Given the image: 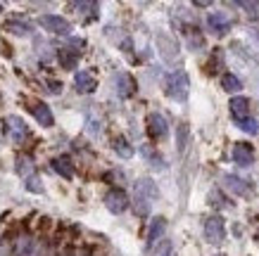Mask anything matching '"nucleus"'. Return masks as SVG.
I'll list each match as a JSON object with an SVG mask.
<instances>
[{
	"label": "nucleus",
	"instance_id": "obj_1",
	"mask_svg": "<svg viewBox=\"0 0 259 256\" xmlns=\"http://www.w3.org/2000/svg\"><path fill=\"white\" fill-rule=\"evenodd\" d=\"M159 190L152 178H141L134 187V211L138 216H148L152 204L157 202Z\"/></svg>",
	"mask_w": 259,
	"mask_h": 256
},
{
	"label": "nucleus",
	"instance_id": "obj_2",
	"mask_svg": "<svg viewBox=\"0 0 259 256\" xmlns=\"http://www.w3.org/2000/svg\"><path fill=\"white\" fill-rule=\"evenodd\" d=\"M188 90H190V78L183 69L171 71L166 76V95L174 102H186L188 100Z\"/></svg>",
	"mask_w": 259,
	"mask_h": 256
},
{
	"label": "nucleus",
	"instance_id": "obj_3",
	"mask_svg": "<svg viewBox=\"0 0 259 256\" xmlns=\"http://www.w3.org/2000/svg\"><path fill=\"white\" fill-rule=\"evenodd\" d=\"M155 43H157L159 57H162L166 64H174L176 60H179V43H176V38H174V36H169V33L162 31V33H157Z\"/></svg>",
	"mask_w": 259,
	"mask_h": 256
},
{
	"label": "nucleus",
	"instance_id": "obj_4",
	"mask_svg": "<svg viewBox=\"0 0 259 256\" xmlns=\"http://www.w3.org/2000/svg\"><path fill=\"white\" fill-rule=\"evenodd\" d=\"M204 240L209 244H221L226 240V223L221 216H209L204 221Z\"/></svg>",
	"mask_w": 259,
	"mask_h": 256
},
{
	"label": "nucleus",
	"instance_id": "obj_5",
	"mask_svg": "<svg viewBox=\"0 0 259 256\" xmlns=\"http://www.w3.org/2000/svg\"><path fill=\"white\" fill-rule=\"evenodd\" d=\"M38 24L50 33H57V36H69L71 33V24L60 15H40Z\"/></svg>",
	"mask_w": 259,
	"mask_h": 256
},
{
	"label": "nucleus",
	"instance_id": "obj_6",
	"mask_svg": "<svg viewBox=\"0 0 259 256\" xmlns=\"http://www.w3.org/2000/svg\"><path fill=\"white\" fill-rule=\"evenodd\" d=\"M105 207H107V211H112V214H124V211L128 209V194H126L124 190L114 187V190H110V192L105 194Z\"/></svg>",
	"mask_w": 259,
	"mask_h": 256
},
{
	"label": "nucleus",
	"instance_id": "obj_7",
	"mask_svg": "<svg viewBox=\"0 0 259 256\" xmlns=\"http://www.w3.org/2000/svg\"><path fill=\"white\" fill-rule=\"evenodd\" d=\"M43 249H40L38 240H33L31 235H19L15 242V254L12 256H40Z\"/></svg>",
	"mask_w": 259,
	"mask_h": 256
},
{
	"label": "nucleus",
	"instance_id": "obj_8",
	"mask_svg": "<svg viewBox=\"0 0 259 256\" xmlns=\"http://www.w3.org/2000/svg\"><path fill=\"white\" fill-rule=\"evenodd\" d=\"M148 133L152 140H164L166 133H169V124H166V119L162 114H150L148 117Z\"/></svg>",
	"mask_w": 259,
	"mask_h": 256
},
{
	"label": "nucleus",
	"instance_id": "obj_9",
	"mask_svg": "<svg viewBox=\"0 0 259 256\" xmlns=\"http://www.w3.org/2000/svg\"><path fill=\"white\" fill-rule=\"evenodd\" d=\"M29 109H31L33 119H36L43 128H53V126H55V117H53V112H50V107H48L46 102L36 100V102H31V107Z\"/></svg>",
	"mask_w": 259,
	"mask_h": 256
},
{
	"label": "nucleus",
	"instance_id": "obj_10",
	"mask_svg": "<svg viewBox=\"0 0 259 256\" xmlns=\"http://www.w3.org/2000/svg\"><path fill=\"white\" fill-rule=\"evenodd\" d=\"M207 22H209V26H212V31L217 33V36H224V33L231 31V15L228 12H209V17H207Z\"/></svg>",
	"mask_w": 259,
	"mask_h": 256
},
{
	"label": "nucleus",
	"instance_id": "obj_11",
	"mask_svg": "<svg viewBox=\"0 0 259 256\" xmlns=\"http://www.w3.org/2000/svg\"><path fill=\"white\" fill-rule=\"evenodd\" d=\"M114 90L119 97H131L136 93V81L128 74L119 71V74H114Z\"/></svg>",
	"mask_w": 259,
	"mask_h": 256
},
{
	"label": "nucleus",
	"instance_id": "obj_12",
	"mask_svg": "<svg viewBox=\"0 0 259 256\" xmlns=\"http://www.w3.org/2000/svg\"><path fill=\"white\" fill-rule=\"evenodd\" d=\"M5 124L10 126V135H12V140H15L17 145H19L22 140H26V135H29V128H26V124L22 121V117L12 114V117H8V121H5Z\"/></svg>",
	"mask_w": 259,
	"mask_h": 256
},
{
	"label": "nucleus",
	"instance_id": "obj_13",
	"mask_svg": "<svg viewBox=\"0 0 259 256\" xmlns=\"http://www.w3.org/2000/svg\"><path fill=\"white\" fill-rule=\"evenodd\" d=\"M231 107V117L233 121H243V119H250V100L247 97H233L228 102Z\"/></svg>",
	"mask_w": 259,
	"mask_h": 256
},
{
	"label": "nucleus",
	"instance_id": "obj_14",
	"mask_svg": "<svg viewBox=\"0 0 259 256\" xmlns=\"http://www.w3.org/2000/svg\"><path fill=\"white\" fill-rule=\"evenodd\" d=\"M3 31H8V33H15V36H31L33 33V26L26 19H8V22L3 24Z\"/></svg>",
	"mask_w": 259,
	"mask_h": 256
},
{
	"label": "nucleus",
	"instance_id": "obj_15",
	"mask_svg": "<svg viewBox=\"0 0 259 256\" xmlns=\"http://www.w3.org/2000/svg\"><path fill=\"white\" fill-rule=\"evenodd\" d=\"M233 162L238 166H250L254 162V152H252V147L247 142H236L233 145Z\"/></svg>",
	"mask_w": 259,
	"mask_h": 256
},
{
	"label": "nucleus",
	"instance_id": "obj_16",
	"mask_svg": "<svg viewBox=\"0 0 259 256\" xmlns=\"http://www.w3.org/2000/svg\"><path fill=\"white\" fill-rule=\"evenodd\" d=\"M79 57L81 53L79 50H71V47H60L57 50V60H60V67L67 71L76 69V64H79Z\"/></svg>",
	"mask_w": 259,
	"mask_h": 256
},
{
	"label": "nucleus",
	"instance_id": "obj_17",
	"mask_svg": "<svg viewBox=\"0 0 259 256\" xmlns=\"http://www.w3.org/2000/svg\"><path fill=\"white\" fill-rule=\"evenodd\" d=\"M224 185H226V190H231L233 194H240V197H245V194H250V183H245L243 178H238V176H231V173H226L224 176Z\"/></svg>",
	"mask_w": 259,
	"mask_h": 256
},
{
	"label": "nucleus",
	"instance_id": "obj_18",
	"mask_svg": "<svg viewBox=\"0 0 259 256\" xmlns=\"http://www.w3.org/2000/svg\"><path fill=\"white\" fill-rule=\"evenodd\" d=\"M74 85H76L79 93H93L95 88H98V81H95V76L91 71H79L74 76Z\"/></svg>",
	"mask_w": 259,
	"mask_h": 256
},
{
	"label": "nucleus",
	"instance_id": "obj_19",
	"mask_svg": "<svg viewBox=\"0 0 259 256\" xmlns=\"http://www.w3.org/2000/svg\"><path fill=\"white\" fill-rule=\"evenodd\" d=\"M164 230H166V218H162V216L152 218V223H150V230H148V247L157 244L159 237L164 235Z\"/></svg>",
	"mask_w": 259,
	"mask_h": 256
},
{
	"label": "nucleus",
	"instance_id": "obj_20",
	"mask_svg": "<svg viewBox=\"0 0 259 256\" xmlns=\"http://www.w3.org/2000/svg\"><path fill=\"white\" fill-rule=\"evenodd\" d=\"M53 171H55V173H60L64 180L74 178V166H71L69 157H55V159H53Z\"/></svg>",
	"mask_w": 259,
	"mask_h": 256
},
{
	"label": "nucleus",
	"instance_id": "obj_21",
	"mask_svg": "<svg viewBox=\"0 0 259 256\" xmlns=\"http://www.w3.org/2000/svg\"><path fill=\"white\" fill-rule=\"evenodd\" d=\"M141 155H143V159H145L150 166H155V169H164V159H162V155H159L152 145H143Z\"/></svg>",
	"mask_w": 259,
	"mask_h": 256
},
{
	"label": "nucleus",
	"instance_id": "obj_22",
	"mask_svg": "<svg viewBox=\"0 0 259 256\" xmlns=\"http://www.w3.org/2000/svg\"><path fill=\"white\" fill-rule=\"evenodd\" d=\"M17 173H19L24 180L31 178V176H36V173H33V159L29 155H19V157H17Z\"/></svg>",
	"mask_w": 259,
	"mask_h": 256
},
{
	"label": "nucleus",
	"instance_id": "obj_23",
	"mask_svg": "<svg viewBox=\"0 0 259 256\" xmlns=\"http://www.w3.org/2000/svg\"><path fill=\"white\" fill-rule=\"evenodd\" d=\"M86 131H88V135H93V138H98L102 133V117H98L93 109L86 114Z\"/></svg>",
	"mask_w": 259,
	"mask_h": 256
},
{
	"label": "nucleus",
	"instance_id": "obj_24",
	"mask_svg": "<svg viewBox=\"0 0 259 256\" xmlns=\"http://www.w3.org/2000/svg\"><path fill=\"white\" fill-rule=\"evenodd\" d=\"M112 147H114V152H117L121 159H131V157H134V147L128 145V140L126 138H114Z\"/></svg>",
	"mask_w": 259,
	"mask_h": 256
},
{
	"label": "nucleus",
	"instance_id": "obj_25",
	"mask_svg": "<svg viewBox=\"0 0 259 256\" xmlns=\"http://www.w3.org/2000/svg\"><path fill=\"white\" fill-rule=\"evenodd\" d=\"M221 88H224L226 93H238V90L243 88V83H240V78L233 76V74H224V76H221Z\"/></svg>",
	"mask_w": 259,
	"mask_h": 256
},
{
	"label": "nucleus",
	"instance_id": "obj_26",
	"mask_svg": "<svg viewBox=\"0 0 259 256\" xmlns=\"http://www.w3.org/2000/svg\"><path fill=\"white\" fill-rule=\"evenodd\" d=\"M188 124H179V131H176V142H179V152H183L186 149V145H188Z\"/></svg>",
	"mask_w": 259,
	"mask_h": 256
},
{
	"label": "nucleus",
	"instance_id": "obj_27",
	"mask_svg": "<svg viewBox=\"0 0 259 256\" xmlns=\"http://www.w3.org/2000/svg\"><path fill=\"white\" fill-rule=\"evenodd\" d=\"M236 124H238V128H240V131L250 133V135H254V133L259 131V126H257V121H254V119H243V121H236Z\"/></svg>",
	"mask_w": 259,
	"mask_h": 256
},
{
	"label": "nucleus",
	"instance_id": "obj_28",
	"mask_svg": "<svg viewBox=\"0 0 259 256\" xmlns=\"http://www.w3.org/2000/svg\"><path fill=\"white\" fill-rule=\"evenodd\" d=\"M186 36H188L190 47H202L204 45V40H202V36L197 33V29H186Z\"/></svg>",
	"mask_w": 259,
	"mask_h": 256
},
{
	"label": "nucleus",
	"instance_id": "obj_29",
	"mask_svg": "<svg viewBox=\"0 0 259 256\" xmlns=\"http://www.w3.org/2000/svg\"><path fill=\"white\" fill-rule=\"evenodd\" d=\"M24 185H26V190H29V192H43V183H40V178L38 176H31V178H26V183H24Z\"/></svg>",
	"mask_w": 259,
	"mask_h": 256
},
{
	"label": "nucleus",
	"instance_id": "obj_30",
	"mask_svg": "<svg viewBox=\"0 0 259 256\" xmlns=\"http://www.w3.org/2000/svg\"><path fill=\"white\" fill-rule=\"evenodd\" d=\"M71 8L79 10L81 15H86V12H98V3H71Z\"/></svg>",
	"mask_w": 259,
	"mask_h": 256
},
{
	"label": "nucleus",
	"instance_id": "obj_31",
	"mask_svg": "<svg viewBox=\"0 0 259 256\" xmlns=\"http://www.w3.org/2000/svg\"><path fill=\"white\" fill-rule=\"evenodd\" d=\"M0 256H12V247H10L8 237H0Z\"/></svg>",
	"mask_w": 259,
	"mask_h": 256
},
{
	"label": "nucleus",
	"instance_id": "obj_32",
	"mask_svg": "<svg viewBox=\"0 0 259 256\" xmlns=\"http://www.w3.org/2000/svg\"><path fill=\"white\" fill-rule=\"evenodd\" d=\"M48 85H50V93H55V95L62 93V83H57V81H48Z\"/></svg>",
	"mask_w": 259,
	"mask_h": 256
},
{
	"label": "nucleus",
	"instance_id": "obj_33",
	"mask_svg": "<svg viewBox=\"0 0 259 256\" xmlns=\"http://www.w3.org/2000/svg\"><path fill=\"white\" fill-rule=\"evenodd\" d=\"M48 228H50V218H38V230H48Z\"/></svg>",
	"mask_w": 259,
	"mask_h": 256
},
{
	"label": "nucleus",
	"instance_id": "obj_34",
	"mask_svg": "<svg viewBox=\"0 0 259 256\" xmlns=\"http://www.w3.org/2000/svg\"><path fill=\"white\" fill-rule=\"evenodd\" d=\"M157 256H171V244L166 242V244H164V247H162V251H159Z\"/></svg>",
	"mask_w": 259,
	"mask_h": 256
},
{
	"label": "nucleus",
	"instance_id": "obj_35",
	"mask_svg": "<svg viewBox=\"0 0 259 256\" xmlns=\"http://www.w3.org/2000/svg\"><path fill=\"white\" fill-rule=\"evenodd\" d=\"M64 256H79V254H76V251H67V254H64Z\"/></svg>",
	"mask_w": 259,
	"mask_h": 256
},
{
	"label": "nucleus",
	"instance_id": "obj_36",
	"mask_svg": "<svg viewBox=\"0 0 259 256\" xmlns=\"http://www.w3.org/2000/svg\"><path fill=\"white\" fill-rule=\"evenodd\" d=\"M0 140H3V124H0Z\"/></svg>",
	"mask_w": 259,
	"mask_h": 256
},
{
	"label": "nucleus",
	"instance_id": "obj_37",
	"mask_svg": "<svg viewBox=\"0 0 259 256\" xmlns=\"http://www.w3.org/2000/svg\"><path fill=\"white\" fill-rule=\"evenodd\" d=\"M0 12H3V5H0Z\"/></svg>",
	"mask_w": 259,
	"mask_h": 256
}]
</instances>
